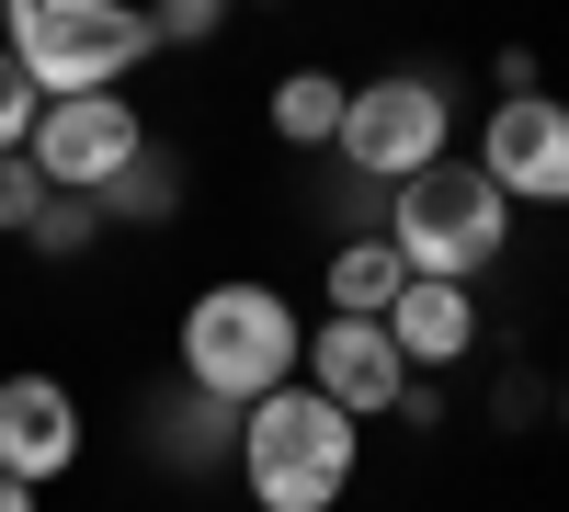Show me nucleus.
I'll use <instances>...</instances> for the list:
<instances>
[{"label": "nucleus", "instance_id": "9d476101", "mask_svg": "<svg viewBox=\"0 0 569 512\" xmlns=\"http://www.w3.org/2000/svg\"><path fill=\"white\" fill-rule=\"evenodd\" d=\"M388 342H399V364L410 377H445V364H467L479 353V297L467 285H399V308H388Z\"/></svg>", "mask_w": 569, "mask_h": 512}, {"label": "nucleus", "instance_id": "6e6552de", "mask_svg": "<svg viewBox=\"0 0 569 512\" xmlns=\"http://www.w3.org/2000/svg\"><path fill=\"white\" fill-rule=\"evenodd\" d=\"M297 388H319L342 422H388V410H399L421 377L399 364L388 319H319V331H308V377H297Z\"/></svg>", "mask_w": 569, "mask_h": 512}, {"label": "nucleus", "instance_id": "dca6fc26", "mask_svg": "<svg viewBox=\"0 0 569 512\" xmlns=\"http://www.w3.org/2000/svg\"><path fill=\"white\" fill-rule=\"evenodd\" d=\"M34 217H46V171H34V160H0V228L34 240Z\"/></svg>", "mask_w": 569, "mask_h": 512}, {"label": "nucleus", "instance_id": "4468645a", "mask_svg": "<svg viewBox=\"0 0 569 512\" xmlns=\"http://www.w3.org/2000/svg\"><path fill=\"white\" fill-rule=\"evenodd\" d=\"M91 240H103V205H91V194H46L34 251H46V262H69V251H91Z\"/></svg>", "mask_w": 569, "mask_h": 512}, {"label": "nucleus", "instance_id": "1a4fd4ad", "mask_svg": "<svg viewBox=\"0 0 569 512\" xmlns=\"http://www.w3.org/2000/svg\"><path fill=\"white\" fill-rule=\"evenodd\" d=\"M69 468H80V399L58 377H0V479L46 490Z\"/></svg>", "mask_w": 569, "mask_h": 512}, {"label": "nucleus", "instance_id": "f257e3e1", "mask_svg": "<svg viewBox=\"0 0 569 512\" xmlns=\"http://www.w3.org/2000/svg\"><path fill=\"white\" fill-rule=\"evenodd\" d=\"M182 377H194V399H217L228 422H240L251 399H273V388L308 377V319L284 308V285L217 273V285L182 308Z\"/></svg>", "mask_w": 569, "mask_h": 512}, {"label": "nucleus", "instance_id": "423d86ee", "mask_svg": "<svg viewBox=\"0 0 569 512\" xmlns=\"http://www.w3.org/2000/svg\"><path fill=\"white\" fill-rule=\"evenodd\" d=\"M23 160L46 171V194H114V182L149 160V114H137L126 91H80V103H46Z\"/></svg>", "mask_w": 569, "mask_h": 512}, {"label": "nucleus", "instance_id": "7ed1b4c3", "mask_svg": "<svg viewBox=\"0 0 569 512\" xmlns=\"http://www.w3.org/2000/svg\"><path fill=\"white\" fill-rule=\"evenodd\" d=\"M0 46H12V69L46 103H80V91H114L149 58L160 23L126 12V0H12V12H0Z\"/></svg>", "mask_w": 569, "mask_h": 512}, {"label": "nucleus", "instance_id": "20e7f679", "mask_svg": "<svg viewBox=\"0 0 569 512\" xmlns=\"http://www.w3.org/2000/svg\"><path fill=\"white\" fill-rule=\"evenodd\" d=\"M388 251L421 273V285H467V273H490L512 251V205L479 160H433L421 182L388 194Z\"/></svg>", "mask_w": 569, "mask_h": 512}, {"label": "nucleus", "instance_id": "39448f33", "mask_svg": "<svg viewBox=\"0 0 569 512\" xmlns=\"http://www.w3.org/2000/svg\"><path fill=\"white\" fill-rule=\"evenodd\" d=\"M433 160H456V103H445V80L388 69V80H365L353 103H342V171H353V182L399 194V182H421Z\"/></svg>", "mask_w": 569, "mask_h": 512}, {"label": "nucleus", "instance_id": "ddd939ff", "mask_svg": "<svg viewBox=\"0 0 569 512\" xmlns=\"http://www.w3.org/2000/svg\"><path fill=\"white\" fill-rule=\"evenodd\" d=\"M91 205H103V228H114V217L149 228V217H171V205H182V160H171V149H149V160L114 182V194H91Z\"/></svg>", "mask_w": 569, "mask_h": 512}, {"label": "nucleus", "instance_id": "f03ea898", "mask_svg": "<svg viewBox=\"0 0 569 512\" xmlns=\"http://www.w3.org/2000/svg\"><path fill=\"white\" fill-rule=\"evenodd\" d=\"M240 479H251V501L262 512H330L353 490V455H365V422H342L319 388H273V399H251L240 410Z\"/></svg>", "mask_w": 569, "mask_h": 512}, {"label": "nucleus", "instance_id": "f8f14e48", "mask_svg": "<svg viewBox=\"0 0 569 512\" xmlns=\"http://www.w3.org/2000/svg\"><path fill=\"white\" fill-rule=\"evenodd\" d=\"M342 103H353V80L284 69V80H273V137H284V149H342Z\"/></svg>", "mask_w": 569, "mask_h": 512}, {"label": "nucleus", "instance_id": "a211bd4d", "mask_svg": "<svg viewBox=\"0 0 569 512\" xmlns=\"http://www.w3.org/2000/svg\"><path fill=\"white\" fill-rule=\"evenodd\" d=\"M0 512H34V490H23V479H0Z\"/></svg>", "mask_w": 569, "mask_h": 512}, {"label": "nucleus", "instance_id": "2eb2a0df", "mask_svg": "<svg viewBox=\"0 0 569 512\" xmlns=\"http://www.w3.org/2000/svg\"><path fill=\"white\" fill-rule=\"evenodd\" d=\"M34 114H46V91L12 69V46H0V160H23V149H34Z\"/></svg>", "mask_w": 569, "mask_h": 512}, {"label": "nucleus", "instance_id": "9b49d317", "mask_svg": "<svg viewBox=\"0 0 569 512\" xmlns=\"http://www.w3.org/2000/svg\"><path fill=\"white\" fill-rule=\"evenodd\" d=\"M399 285H410V262L388 251V228H376V240H330V273H319L330 319H388Z\"/></svg>", "mask_w": 569, "mask_h": 512}, {"label": "nucleus", "instance_id": "0eeeda50", "mask_svg": "<svg viewBox=\"0 0 569 512\" xmlns=\"http://www.w3.org/2000/svg\"><path fill=\"white\" fill-rule=\"evenodd\" d=\"M479 171L501 182V205H569V103L558 91H501L479 126Z\"/></svg>", "mask_w": 569, "mask_h": 512}, {"label": "nucleus", "instance_id": "f3484780", "mask_svg": "<svg viewBox=\"0 0 569 512\" xmlns=\"http://www.w3.org/2000/svg\"><path fill=\"white\" fill-rule=\"evenodd\" d=\"M149 23H160V46H206L228 12H217V0H171V12H149Z\"/></svg>", "mask_w": 569, "mask_h": 512}]
</instances>
